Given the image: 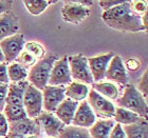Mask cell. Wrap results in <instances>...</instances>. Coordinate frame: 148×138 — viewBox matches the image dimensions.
<instances>
[{"label": "cell", "instance_id": "6da1fadb", "mask_svg": "<svg viewBox=\"0 0 148 138\" xmlns=\"http://www.w3.org/2000/svg\"><path fill=\"white\" fill-rule=\"evenodd\" d=\"M103 21L109 28L121 32H146L141 21V16L136 15L130 7L129 1H124L102 14Z\"/></svg>", "mask_w": 148, "mask_h": 138}, {"label": "cell", "instance_id": "7a4b0ae2", "mask_svg": "<svg viewBox=\"0 0 148 138\" xmlns=\"http://www.w3.org/2000/svg\"><path fill=\"white\" fill-rule=\"evenodd\" d=\"M117 107H123L128 111H131L142 118L147 119L148 104L147 99L136 90L133 84L128 83L123 90V94L120 98H117Z\"/></svg>", "mask_w": 148, "mask_h": 138}, {"label": "cell", "instance_id": "3957f363", "mask_svg": "<svg viewBox=\"0 0 148 138\" xmlns=\"http://www.w3.org/2000/svg\"><path fill=\"white\" fill-rule=\"evenodd\" d=\"M56 60L57 57L53 54L46 55L40 60H37L36 63L31 67L28 72V82L41 91L45 86H48L50 74Z\"/></svg>", "mask_w": 148, "mask_h": 138}, {"label": "cell", "instance_id": "277c9868", "mask_svg": "<svg viewBox=\"0 0 148 138\" xmlns=\"http://www.w3.org/2000/svg\"><path fill=\"white\" fill-rule=\"evenodd\" d=\"M68 63L73 81L84 83L87 86L92 84L94 82L89 65H88L87 57H85L82 54L68 56Z\"/></svg>", "mask_w": 148, "mask_h": 138}, {"label": "cell", "instance_id": "5b68a950", "mask_svg": "<svg viewBox=\"0 0 148 138\" xmlns=\"http://www.w3.org/2000/svg\"><path fill=\"white\" fill-rule=\"evenodd\" d=\"M86 100L95 116L101 117V119H113L115 105L110 100L101 96L92 89L89 90Z\"/></svg>", "mask_w": 148, "mask_h": 138}, {"label": "cell", "instance_id": "8992f818", "mask_svg": "<svg viewBox=\"0 0 148 138\" xmlns=\"http://www.w3.org/2000/svg\"><path fill=\"white\" fill-rule=\"evenodd\" d=\"M23 107L28 118L35 119L43 111L42 93L35 86L29 83L23 95Z\"/></svg>", "mask_w": 148, "mask_h": 138}, {"label": "cell", "instance_id": "52a82bcc", "mask_svg": "<svg viewBox=\"0 0 148 138\" xmlns=\"http://www.w3.org/2000/svg\"><path fill=\"white\" fill-rule=\"evenodd\" d=\"M73 80H72L70 69H69L68 56H65L62 59H57L53 65L48 84L53 86H64L65 88Z\"/></svg>", "mask_w": 148, "mask_h": 138}, {"label": "cell", "instance_id": "ba28073f", "mask_svg": "<svg viewBox=\"0 0 148 138\" xmlns=\"http://www.w3.org/2000/svg\"><path fill=\"white\" fill-rule=\"evenodd\" d=\"M25 36L20 33L8 37L0 41V50L4 57V62L11 63L16 60L25 46Z\"/></svg>", "mask_w": 148, "mask_h": 138}, {"label": "cell", "instance_id": "9c48e42d", "mask_svg": "<svg viewBox=\"0 0 148 138\" xmlns=\"http://www.w3.org/2000/svg\"><path fill=\"white\" fill-rule=\"evenodd\" d=\"M42 93V109L49 113H55L56 109L62 100L66 99L64 86H45L41 90Z\"/></svg>", "mask_w": 148, "mask_h": 138}, {"label": "cell", "instance_id": "30bf717a", "mask_svg": "<svg viewBox=\"0 0 148 138\" xmlns=\"http://www.w3.org/2000/svg\"><path fill=\"white\" fill-rule=\"evenodd\" d=\"M41 130L45 131L48 138H58V135L65 128V124L55 116L54 113H49L46 111H42L38 116L35 118Z\"/></svg>", "mask_w": 148, "mask_h": 138}, {"label": "cell", "instance_id": "8fae6325", "mask_svg": "<svg viewBox=\"0 0 148 138\" xmlns=\"http://www.w3.org/2000/svg\"><path fill=\"white\" fill-rule=\"evenodd\" d=\"M91 9L75 3L74 1H67L62 7V20L72 24H79L90 15Z\"/></svg>", "mask_w": 148, "mask_h": 138}, {"label": "cell", "instance_id": "7c38bea8", "mask_svg": "<svg viewBox=\"0 0 148 138\" xmlns=\"http://www.w3.org/2000/svg\"><path fill=\"white\" fill-rule=\"evenodd\" d=\"M105 78L110 82L119 83L121 86H125L128 84V74L123 58L120 55H113L106 72Z\"/></svg>", "mask_w": 148, "mask_h": 138}, {"label": "cell", "instance_id": "4fadbf2b", "mask_svg": "<svg viewBox=\"0 0 148 138\" xmlns=\"http://www.w3.org/2000/svg\"><path fill=\"white\" fill-rule=\"evenodd\" d=\"M113 55L114 54L112 52H109L107 54H103V55L87 58L88 65H89L90 72H91V75H92L94 82H101L102 80L105 79L106 72H107L108 65L110 63Z\"/></svg>", "mask_w": 148, "mask_h": 138}, {"label": "cell", "instance_id": "5bb4252c", "mask_svg": "<svg viewBox=\"0 0 148 138\" xmlns=\"http://www.w3.org/2000/svg\"><path fill=\"white\" fill-rule=\"evenodd\" d=\"M96 121V116L94 115L93 111L89 107L87 100H83L78 103L76 112L74 114L73 120L71 126L89 129L93 126V123Z\"/></svg>", "mask_w": 148, "mask_h": 138}, {"label": "cell", "instance_id": "9a60e30c", "mask_svg": "<svg viewBox=\"0 0 148 138\" xmlns=\"http://www.w3.org/2000/svg\"><path fill=\"white\" fill-rule=\"evenodd\" d=\"M41 128L35 119L31 118H25L17 121L9 122V133L19 134L23 136H38L41 134Z\"/></svg>", "mask_w": 148, "mask_h": 138}, {"label": "cell", "instance_id": "2e32d148", "mask_svg": "<svg viewBox=\"0 0 148 138\" xmlns=\"http://www.w3.org/2000/svg\"><path fill=\"white\" fill-rule=\"evenodd\" d=\"M18 31L19 20L15 13L8 11L0 15V41L17 34Z\"/></svg>", "mask_w": 148, "mask_h": 138}, {"label": "cell", "instance_id": "e0dca14e", "mask_svg": "<svg viewBox=\"0 0 148 138\" xmlns=\"http://www.w3.org/2000/svg\"><path fill=\"white\" fill-rule=\"evenodd\" d=\"M78 103L79 102L74 101V100H71V99L69 98H66L57 107L54 114L65 126H71L74 114H75L77 107H78Z\"/></svg>", "mask_w": 148, "mask_h": 138}, {"label": "cell", "instance_id": "ac0fdd59", "mask_svg": "<svg viewBox=\"0 0 148 138\" xmlns=\"http://www.w3.org/2000/svg\"><path fill=\"white\" fill-rule=\"evenodd\" d=\"M29 82L27 80L18 83H9L5 104L23 107V95Z\"/></svg>", "mask_w": 148, "mask_h": 138}, {"label": "cell", "instance_id": "d6986e66", "mask_svg": "<svg viewBox=\"0 0 148 138\" xmlns=\"http://www.w3.org/2000/svg\"><path fill=\"white\" fill-rule=\"evenodd\" d=\"M89 86L87 84L76 82V81H72L67 86H65L66 98H69L77 102L86 100L88 93H89Z\"/></svg>", "mask_w": 148, "mask_h": 138}, {"label": "cell", "instance_id": "ffe728a7", "mask_svg": "<svg viewBox=\"0 0 148 138\" xmlns=\"http://www.w3.org/2000/svg\"><path fill=\"white\" fill-rule=\"evenodd\" d=\"M115 121L113 119H99L88 129L91 138H109Z\"/></svg>", "mask_w": 148, "mask_h": 138}, {"label": "cell", "instance_id": "44dd1931", "mask_svg": "<svg viewBox=\"0 0 148 138\" xmlns=\"http://www.w3.org/2000/svg\"><path fill=\"white\" fill-rule=\"evenodd\" d=\"M92 90H94L99 95L107 98L108 100H115L119 98L120 89L119 86L110 81H101V82L92 83Z\"/></svg>", "mask_w": 148, "mask_h": 138}, {"label": "cell", "instance_id": "7402d4cb", "mask_svg": "<svg viewBox=\"0 0 148 138\" xmlns=\"http://www.w3.org/2000/svg\"><path fill=\"white\" fill-rule=\"evenodd\" d=\"M122 126L126 138H148V123L145 118H141L133 124Z\"/></svg>", "mask_w": 148, "mask_h": 138}, {"label": "cell", "instance_id": "603a6c76", "mask_svg": "<svg viewBox=\"0 0 148 138\" xmlns=\"http://www.w3.org/2000/svg\"><path fill=\"white\" fill-rule=\"evenodd\" d=\"M142 117L136 115L131 111H128L123 107H115V112H114L113 120L115 123H119L121 126H129L133 123L138 122Z\"/></svg>", "mask_w": 148, "mask_h": 138}, {"label": "cell", "instance_id": "cb8c5ba5", "mask_svg": "<svg viewBox=\"0 0 148 138\" xmlns=\"http://www.w3.org/2000/svg\"><path fill=\"white\" fill-rule=\"evenodd\" d=\"M8 76L10 83H18L28 78V70L16 61L8 63Z\"/></svg>", "mask_w": 148, "mask_h": 138}, {"label": "cell", "instance_id": "d4e9b609", "mask_svg": "<svg viewBox=\"0 0 148 138\" xmlns=\"http://www.w3.org/2000/svg\"><path fill=\"white\" fill-rule=\"evenodd\" d=\"M2 113H3V115L5 116L6 120H8L9 122L17 121V120H20V119H25V118L28 117L25 111V107H19V105L5 104Z\"/></svg>", "mask_w": 148, "mask_h": 138}, {"label": "cell", "instance_id": "484cf974", "mask_svg": "<svg viewBox=\"0 0 148 138\" xmlns=\"http://www.w3.org/2000/svg\"><path fill=\"white\" fill-rule=\"evenodd\" d=\"M55 3V1H47V0H25L23 4L30 14L34 16L40 15L49 7V5Z\"/></svg>", "mask_w": 148, "mask_h": 138}, {"label": "cell", "instance_id": "4316f807", "mask_svg": "<svg viewBox=\"0 0 148 138\" xmlns=\"http://www.w3.org/2000/svg\"><path fill=\"white\" fill-rule=\"evenodd\" d=\"M58 138H91V136L88 129L74 126H66L58 135Z\"/></svg>", "mask_w": 148, "mask_h": 138}, {"label": "cell", "instance_id": "83f0119b", "mask_svg": "<svg viewBox=\"0 0 148 138\" xmlns=\"http://www.w3.org/2000/svg\"><path fill=\"white\" fill-rule=\"evenodd\" d=\"M23 50L30 53L36 60H40L46 56V49L42 44L36 42V41H29L25 43Z\"/></svg>", "mask_w": 148, "mask_h": 138}, {"label": "cell", "instance_id": "f1b7e54d", "mask_svg": "<svg viewBox=\"0 0 148 138\" xmlns=\"http://www.w3.org/2000/svg\"><path fill=\"white\" fill-rule=\"evenodd\" d=\"M15 61L27 69V68H31V67H33V65L36 63L37 60L31 55V54H30V53L27 52L25 50H22L21 53L18 55V57L16 58Z\"/></svg>", "mask_w": 148, "mask_h": 138}, {"label": "cell", "instance_id": "f546056e", "mask_svg": "<svg viewBox=\"0 0 148 138\" xmlns=\"http://www.w3.org/2000/svg\"><path fill=\"white\" fill-rule=\"evenodd\" d=\"M129 3L132 12L136 13V15L142 16L148 10L147 1L145 0H133V1H129Z\"/></svg>", "mask_w": 148, "mask_h": 138}, {"label": "cell", "instance_id": "4dcf8cb0", "mask_svg": "<svg viewBox=\"0 0 148 138\" xmlns=\"http://www.w3.org/2000/svg\"><path fill=\"white\" fill-rule=\"evenodd\" d=\"M136 88L142 94L143 97L145 99H147V96H148V71L147 70L144 72L142 77L140 78L139 82H138V86H136Z\"/></svg>", "mask_w": 148, "mask_h": 138}, {"label": "cell", "instance_id": "1f68e13d", "mask_svg": "<svg viewBox=\"0 0 148 138\" xmlns=\"http://www.w3.org/2000/svg\"><path fill=\"white\" fill-rule=\"evenodd\" d=\"M123 2V0H102V1H99V5L103 9V11L106 12V11L111 10L112 7L119 5Z\"/></svg>", "mask_w": 148, "mask_h": 138}, {"label": "cell", "instance_id": "d6a6232c", "mask_svg": "<svg viewBox=\"0 0 148 138\" xmlns=\"http://www.w3.org/2000/svg\"><path fill=\"white\" fill-rule=\"evenodd\" d=\"M9 133V121L6 120L3 113H0V138L5 137Z\"/></svg>", "mask_w": 148, "mask_h": 138}, {"label": "cell", "instance_id": "836d02e7", "mask_svg": "<svg viewBox=\"0 0 148 138\" xmlns=\"http://www.w3.org/2000/svg\"><path fill=\"white\" fill-rule=\"evenodd\" d=\"M8 88H9V84L0 83V113L3 112V109H4V105H5Z\"/></svg>", "mask_w": 148, "mask_h": 138}, {"label": "cell", "instance_id": "e575fe53", "mask_svg": "<svg viewBox=\"0 0 148 138\" xmlns=\"http://www.w3.org/2000/svg\"><path fill=\"white\" fill-rule=\"evenodd\" d=\"M109 138H126L123 126L119 124V123H115L112 131H111L110 135H109Z\"/></svg>", "mask_w": 148, "mask_h": 138}, {"label": "cell", "instance_id": "d590c367", "mask_svg": "<svg viewBox=\"0 0 148 138\" xmlns=\"http://www.w3.org/2000/svg\"><path fill=\"white\" fill-rule=\"evenodd\" d=\"M0 83L9 84L10 80L8 76V63L6 62H1L0 63Z\"/></svg>", "mask_w": 148, "mask_h": 138}, {"label": "cell", "instance_id": "8d00e7d4", "mask_svg": "<svg viewBox=\"0 0 148 138\" xmlns=\"http://www.w3.org/2000/svg\"><path fill=\"white\" fill-rule=\"evenodd\" d=\"M124 65H125L126 70L128 69V70L134 72V71H138L140 69L141 62H140L136 58H129V59H127L126 62H125Z\"/></svg>", "mask_w": 148, "mask_h": 138}, {"label": "cell", "instance_id": "74e56055", "mask_svg": "<svg viewBox=\"0 0 148 138\" xmlns=\"http://www.w3.org/2000/svg\"><path fill=\"white\" fill-rule=\"evenodd\" d=\"M12 4L13 1L11 0H0V15L8 11H11Z\"/></svg>", "mask_w": 148, "mask_h": 138}, {"label": "cell", "instance_id": "f35d334b", "mask_svg": "<svg viewBox=\"0 0 148 138\" xmlns=\"http://www.w3.org/2000/svg\"><path fill=\"white\" fill-rule=\"evenodd\" d=\"M3 138H39L38 136H23L19 134H14V133H8L5 137Z\"/></svg>", "mask_w": 148, "mask_h": 138}, {"label": "cell", "instance_id": "ab89813d", "mask_svg": "<svg viewBox=\"0 0 148 138\" xmlns=\"http://www.w3.org/2000/svg\"><path fill=\"white\" fill-rule=\"evenodd\" d=\"M74 2L78 3L83 6H86V7H89V9L93 4V1H91V0H74Z\"/></svg>", "mask_w": 148, "mask_h": 138}, {"label": "cell", "instance_id": "60d3db41", "mask_svg": "<svg viewBox=\"0 0 148 138\" xmlns=\"http://www.w3.org/2000/svg\"><path fill=\"white\" fill-rule=\"evenodd\" d=\"M1 62H4V57H3V54L1 52V50H0V63Z\"/></svg>", "mask_w": 148, "mask_h": 138}]
</instances>
